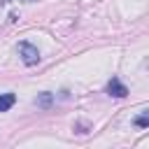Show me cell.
I'll return each instance as SVG.
<instances>
[{"instance_id":"1","label":"cell","mask_w":149,"mask_h":149,"mask_svg":"<svg viewBox=\"0 0 149 149\" xmlns=\"http://www.w3.org/2000/svg\"><path fill=\"white\" fill-rule=\"evenodd\" d=\"M19 56H21V61H23L26 65L40 63V51H37V47L30 44V42H21V44H19Z\"/></svg>"},{"instance_id":"2","label":"cell","mask_w":149,"mask_h":149,"mask_svg":"<svg viewBox=\"0 0 149 149\" xmlns=\"http://www.w3.org/2000/svg\"><path fill=\"white\" fill-rule=\"evenodd\" d=\"M107 93H109V95H114V98H126V95H128V88H126L116 77H112V79H109V84H107Z\"/></svg>"},{"instance_id":"3","label":"cell","mask_w":149,"mask_h":149,"mask_svg":"<svg viewBox=\"0 0 149 149\" xmlns=\"http://www.w3.org/2000/svg\"><path fill=\"white\" fill-rule=\"evenodd\" d=\"M16 95L14 93H0V112H7L9 107H14Z\"/></svg>"},{"instance_id":"4","label":"cell","mask_w":149,"mask_h":149,"mask_svg":"<svg viewBox=\"0 0 149 149\" xmlns=\"http://www.w3.org/2000/svg\"><path fill=\"white\" fill-rule=\"evenodd\" d=\"M35 102H37V107H42V109H49V107H51V93H40Z\"/></svg>"},{"instance_id":"5","label":"cell","mask_w":149,"mask_h":149,"mask_svg":"<svg viewBox=\"0 0 149 149\" xmlns=\"http://www.w3.org/2000/svg\"><path fill=\"white\" fill-rule=\"evenodd\" d=\"M135 126H140V128H147L149 126V114L144 112V114H140L137 119H135Z\"/></svg>"},{"instance_id":"6","label":"cell","mask_w":149,"mask_h":149,"mask_svg":"<svg viewBox=\"0 0 149 149\" xmlns=\"http://www.w3.org/2000/svg\"><path fill=\"white\" fill-rule=\"evenodd\" d=\"M5 2H37V0H5Z\"/></svg>"}]
</instances>
